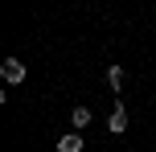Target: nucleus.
<instances>
[{
  "instance_id": "7ed1b4c3",
  "label": "nucleus",
  "mask_w": 156,
  "mask_h": 152,
  "mask_svg": "<svg viewBox=\"0 0 156 152\" xmlns=\"http://www.w3.org/2000/svg\"><path fill=\"white\" fill-rule=\"evenodd\" d=\"M58 152H82V136H78V132L58 136Z\"/></svg>"
},
{
  "instance_id": "39448f33",
  "label": "nucleus",
  "mask_w": 156,
  "mask_h": 152,
  "mask_svg": "<svg viewBox=\"0 0 156 152\" xmlns=\"http://www.w3.org/2000/svg\"><path fill=\"white\" fill-rule=\"evenodd\" d=\"M70 123H74V128H86V123H90V107H74V111H70Z\"/></svg>"
},
{
  "instance_id": "f03ea898",
  "label": "nucleus",
  "mask_w": 156,
  "mask_h": 152,
  "mask_svg": "<svg viewBox=\"0 0 156 152\" xmlns=\"http://www.w3.org/2000/svg\"><path fill=\"white\" fill-rule=\"evenodd\" d=\"M4 82H25V66H21V58H8V62H4Z\"/></svg>"
},
{
  "instance_id": "f257e3e1",
  "label": "nucleus",
  "mask_w": 156,
  "mask_h": 152,
  "mask_svg": "<svg viewBox=\"0 0 156 152\" xmlns=\"http://www.w3.org/2000/svg\"><path fill=\"white\" fill-rule=\"evenodd\" d=\"M115 136H123L127 132V111H123V103H115V111H111V123H107Z\"/></svg>"
},
{
  "instance_id": "20e7f679",
  "label": "nucleus",
  "mask_w": 156,
  "mask_h": 152,
  "mask_svg": "<svg viewBox=\"0 0 156 152\" xmlns=\"http://www.w3.org/2000/svg\"><path fill=\"white\" fill-rule=\"evenodd\" d=\"M107 87L111 90H123V66H107Z\"/></svg>"
}]
</instances>
